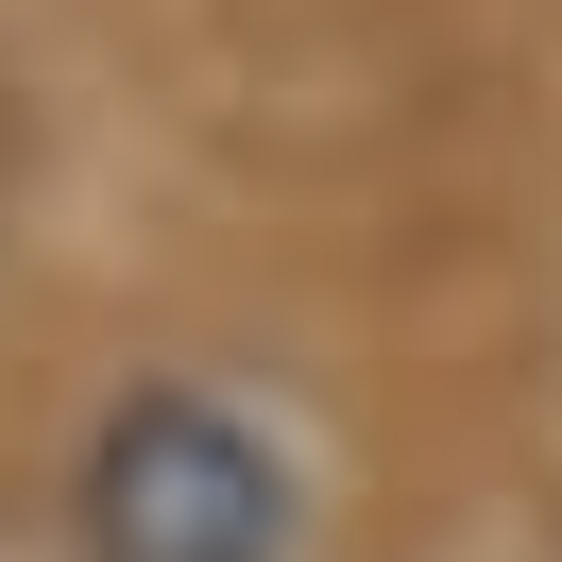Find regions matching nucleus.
<instances>
[{
  "label": "nucleus",
  "mask_w": 562,
  "mask_h": 562,
  "mask_svg": "<svg viewBox=\"0 0 562 562\" xmlns=\"http://www.w3.org/2000/svg\"><path fill=\"white\" fill-rule=\"evenodd\" d=\"M69 546L86 562H307V477L239 392L137 375L69 460Z\"/></svg>",
  "instance_id": "f257e3e1"
}]
</instances>
